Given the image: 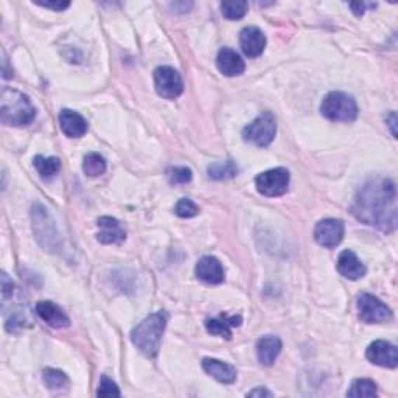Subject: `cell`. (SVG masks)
I'll return each instance as SVG.
<instances>
[{
	"mask_svg": "<svg viewBox=\"0 0 398 398\" xmlns=\"http://www.w3.org/2000/svg\"><path fill=\"white\" fill-rule=\"evenodd\" d=\"M353 215L367 226L383 232H392L397 227V190L394 180L372 179L361 187L353 202Z\"/></svg>",
	"mask_w": 398,
	"mask_h": 398,
	"instance_id": "cell-1",
	"label": "cell"
},
{
	"mask_svg": "<svg viewBox=\"0 0 398 398\" xmlns=\"http://www.w3.org/2000/svg\"><path fill=\"white\" fill-rule=\"evenodd\" d=\"M36 117V110L25 93L4 88L0 93V120L10 126H25Z\"/></svg>",
	"mask_w": 398,
	"mask_h": 398,
	"instance_id": "cell-2",
	"label": "cell"
},
{
	"mask_svg": "<svg viewBox=\"0 0 398 398\" xmlns=\"http://www.w3.org/2000/svg\"><path fill=\"white\" fill-rule=\"evenodd\" d=\"M166 321H168V316H166L164 311H159V313L148 316L147 319H143L131 331L133 344L142 353L147 354V357L154 358L159 353V349H161V341L166 327Z\"/></svg>",
	"mask_w": 398,
	"mask_h": 398,
	"instance_id": "cell-3",
	"label": "cell"
},
{
	"mask_svg": "<svg viewBox=\"0 0 398 398\" xmlns=\"http://www.w3.org/2000/svg\"><path fill=\"white\" fill-rule=\"evenodd\" d=\"M324 117L331 121L349 123L358 117V106L350 95L344 92H330L321 105Z\"/></svg>",
	"mask_w": 398,
	"mask_h": 398,
	"instance_id": "cell-4",
	"label": "cell"
},
{
	"mask_svg": "<svg viewBox=\"0 0 398 398\" xmlns=\"http://www.w3.org/2000/svg\"><path fill=\"white\" fill-rule=\"evenodd\" d=\"M32 220L36 240L39 241L42 248H46L47 251H53L60 238H58L56 227L52 221V216L48 215L47 208L42 204H34L32 211Z\"/></svg>",
	"mask_w": 398,
	"mask_h": 398,
	"instance_id": "cell-5",
	"label": "cell"
},
{
	"mask_svg": "<svg viewBox=\"0 0 398 398\" xmlns=\"http://www.w3.org/2000/svg\"><path fill=\"white\" fill-rule=\"evenodd\" d=\"M276 131V117L271 112H265L243 129V139L257 147H267L274 140Z\"/></svg>",
	"mask_w": 398,
	"mask_h": 398,
	"instance_id": "cell-6",
	"label": "cell"
},
{
	"mask_svg": "<svg viewBox=\"0 0 398 398\" xmlns=\"http://www.w3.org/2000/svg\"><path fill=\"white\" fill-rule=\"evenodd\" d=\"M256 185L258 193L263 197L276 198L285 194L289 185V173L286 168L267 170L256 178Z\"/></svg>",
	"mask_w": 398,
	"mask_h": 398,
	"instance_id": "cell-7",
	"label": "cell"
},
{
	"mask_svg": "<svg viewBox=\"0 0 398 398\" xmlns=\"http://www.w3.org/2000/svg\"><path fill=\"white\" fill-rule=\"evenodd\" d=\"M358 310L361 321L366 324H383L392 319V311L373 294L364 293L358 298Z\"/></svg>",
	"mask_w": 398,
	"mask_h": 398,
	"instance_id": "cell-8",
	"label": "cell"
},
{
	"mask_svg": "<svg viewBox=\"0 0 398 398\" xmlns=\"http://www.w3.org/2000/svg\"><path fill=\"white\" fill-rule=\"evenodd\" d=\"M154 84L159 95L168 100L178 98L184 91L183 78L175 69L168 66L157 67L154 70Z\"/></svg>",
	"mask_w": 398,
	"mask_h": 398,
	"instance_id": "cell-9",
	"label": "cell"
},
{
	"mask_svg": "<svg viewBox=\"0 0 398 398\" xmlns=\"http://www.w3.org/2000/svg\"><path fill=\"white\" fill-rule=\"evenodd\" d=\"M344 238V224L341 220L327 218L317 223L314 229V240L324 248H336Z\"/></svg>",
	"mask_w": 398,
	"mask_h": 398,
	"instance_id": "cell-10",
	"label": "cell"
},
{
	"mask_svg": "<svg viewBox=\"0 0 398 398\" xmlns=\"http://www.w3.org/2000/svg\"><path fill=\"white\" fill-rule=\"evenodd\" d=\"M367 359L371 363L387 367V369H395L398 366V353L394 344H390L387 341H375L366 352Z\"/></svg>",
	"mask_w": 398,
	"mask_h": 398,
	"instance_id": "cell-11",
	"label": "cell"
},
{
	"mask_svg": "<svg viewBox=\"0 0 398 398\" xmlns=\"http://www.w3.org/2000/svg\"><path fill=\"white\" fill-rule=\"evenodd\" d=\"M197 277L207 285H220L224 280V267L216 257L206 256L197 263Z\"/></svg>",
	"mask_w": 398,
	"mask_h": 398,
	"instance_id": "cell-12",
	"label": "cell"
},
{
	"mask_svg": "<svg viewBox=\"0 0 398 398\" xmlns=\"http://www.w3.org/2000/svg\"><path fill=\"white\" fill-rule=\"evenodd\" d=\"M60 128L64 135L70 139H79L88 133V121L81 114L70 110H62L60 114Z\"/></svg>",
	"mask_w": 398,
	"mask_h": 398,
	"instance_id": "cell-13",
	"label": "cell"
},
{
	"mask_svg": "<svg viewBox=\"0 0 398 398\" xmlns=\"http://www.w3.org/2000/svg\"><path fill=\"white\" fill-rule=\"evenodd\" d=\"M98 227L100 232L97 235V240L103 244H120L125 241L126 232L121 227V224L111 218V216H101L98 218Z\"/></svg>",
	"mask_w": 398,
	"mask_h": 398,
	"instance_id": "cell-14",
	"label": "cell"
},
{
	"mask_svg": "<svg viewBox=\"0 0 398 398\" xmlns=\"http://www.w3.org/2000/svg\"><path fill=\"white\" fill-rule=\"evenodd\" d=\"M240 46L243 53L249 58H257L263 53L266 38L263 32L257 27H246L240 33Z\"/></svg>",
	"mask_w": 398,
	"mask_h": 398,
	"instance_id": "cell-15",
	"label": "cell"
},
{
	"mask_svg": "<svg viewBox=\"0 0 398 398\" xmlns=\"http://www.w3.org/2000/svg\"><path fill=\"white\" fill-rule=\"evenodd\" d=\"M36 314L53 329H66L70 324L67 314L53 302H39L36 305Z\"/></svg>",
	"mask_w": 398,
	"mask_h": 398,
	"instance_id": "cell-16",
	"label": "cell"
},
{
	"mask_svg": "<svg viewBox=\"0 0 398 398\" xmlns=\"http://www.w3.org/2000/svg\"><path fill=\"white\" fill-rule=\"evenodd\" d=\"M338 271L341 276L350 280H358L366 276V266L352 251H343L338 258Z\"/></svg>",
	"mask_w": 398,
	"mask_h": 398,
	"instance_id": "cell-17",
	"label": "cell"
},
{
	"mask_svg": "<svg viewBox=\"0 0 398 398\" xmlns=\"http://www.w3.org/2000/svg\"><path fill=\"white\" fill-rule=\"evenodd\" d=\"M216 66L226 77H237L244 72V61L232 48H221L218 58H216Z\"/></svg>",
	"mask_w": 398,
	"mask_h": 398,
	"instance_id": "cell-18",
	"label": "cell"
},
{
	"mask_svg": "<svg viewBox=\"0 0 398 398\" xmlns=\"http://www.w3.org/2000/svg\"><path fill=\"white\" fill-rule=\"evenodd\" d=\"M202 369H204L206 373L213 376V378H216L220 383H224V385H232L237 380L235 369L227 363H223L220 359L204 358L202 359Z\"/></svg>",
	"mask_w": 398,
	"mask_h": 398,
	"instance_id": "cell-19",
	"label": "cell"
},
{
	"mask_svg": "<svg viewBox=\"0 0 398 398\" xmlns=\"http://www.w3.org/2000/svg\"><path fill=\"white\" fill-rule=\"evenodd\" d=\"M281 352V341L276 336H263L257 343V357L263 366H272Z\"/></svg>",
	"mask_w": 398,
	"mask_h": 398,
	"instance_id": "cell-20",
	"label": "cell"
},
{
	"mask_svg": "<svg viewBox=\"0 0 398 398\" xmlns=\"http://www.w3.org/2000/svg\"><path fill=\"white\" fill-rule=\"evenodd\" d=\"M34 168L38 170L39 176L42 179H50L53 178L58 171L61 170V162L58 157H42L36 156L34 157Z\"/></svg>",
	"mask_w": 398,
	"mask_h": 398,
	"instance_id": "cell-21",
	"label": "cell"
},
{
	"mask_svg": "<svg viewBox=\"0 0 398 398\" xmlns=\"http://www.w3.org/2000/svg\"><path fill=\"white\" fill-rule=\"evenodd\" d=\"M378 395V389L372 380L359 378L352 383V386L347 392V397L350 398H363V397H376Z\"/></svg>",
	"mask_w": 398,
	"mask_h": 398,
	"instance_id": "cell-22",
	"label": "cell"
},
{
	"mask_svg": "<svg viewBox=\"0 0 398 398\" xmlns=\"http://www.w3.org/2000/svg\"><path fill=\"white\" fill-rule=\"evenodd\" d=\"M83 170L89 178H97L106 171V161L98 153H89L83 161Z\"/></svg>",
	"mask_w": 398,
	"mask_h": 398,
	"instance_id": "cell-23",
	"label": "cell"
},
{
	"mask_svg": "<svg viewBox=\"0 0 398 398\" xmlns=\"http://www.w3.org/2000/svg\"><path fill=\"white\" fill-rule=\"evenodd\" d=\"M221 11L226 19L238 20L248 11V2H244V0H226L221 4Z\"/></svg>",
	"mask_w": 398,
	"mask_h": 398,
	"instance_id": "cell-24",
	"label": "cell"
},
{
	"mask_svg": "<svg viewBox=\"0 0 398 398\" xmlns=\"http://www.w3.org/2000/svg\"><path fill=\"white\" fill-rule=\"evenodd\" d=\"M237 173H238V168L232 161L212 164L211 166H208V176H211V179H216V180L230 179V178H234Z\"/></svg>",
	"mask_w": 398,
	"mask_h": 398,
	"instance_id": "cell-25",
	"label": "cell"
},
{
	"mask_svg": "<svg viewBox=\"0 0 398 398\" xmlns=\"http://www.w3.org/2000/svg\"><path fill=\"white\" fill-rule=\"evenodd\" d=\"M42 378H44L46 386L52 390H61L69 386L67 375L61 371H56V369H46Z\"/></svg>",
	"mask_w": 398,
	"mask_h": 398,
	"instance_id": "cell-26",
	"label": "cell"
},
{
	"mask_svg": "<svg viewBox=\"0 0 398 398\" xmlns=\"http://www.w3.org/2000/svg\"><path fill=\"white\" fill-rule=\"evenodd\" d=\"M207 331L212 333L215 336H220L224 339H230L232 338V331H230V324L227 321V317L224 321L221 319H208L206 322Z\"/></svg>",
	"mask_w": 398,
	"mask_h": 398,
	"instance_id": "cell-27",
	"label": "cell"
},
{
	"mask_svg": "<svg viewBox=\"0 0 398 398\" xmlns=\"http://www.w3.org/2000/svg\"><path fill=\"white\" fill-rule=\"evenodd\" d=\"M170 184H187L192 180V170L187 166H175L166 171Z\"/></svg>",
	"mask_w": 398,
	"mask_h": 398,
	"instance_id": "cell-28",
	"label": "cell"
},
{
	"mask_svg": "<svg viewBox=\"0 0 398 398\" xmlns=\"http://www.w3.org/2000/svg\"><path fill=\"white\" fill-rule=\"evenodd\" d=\"M175 213L180 218H193V216H197L199 213V207L194 204L192 199H180L176 207H175Z\"/></svg>",
	"mask_w": 398,
	"mask_h": 398,
	"instance_id": "cell-29",
	"label": "cell"
},
{
	"mask_svg": "<svg viewBox=\"0 0 398 398\" xmlns=\"http://www.w3.org/2000/svg\"><path fill=\"white\" fill-rule=\"evenodd\" d=\"M97 395L98 397H120L121 392L119 390V387L115 386V383L112 380L107 378V376H101Z\"/></svg>",
	"mask_w": 398,
	"mask_h": 398,
	"instance_id": "cell-30",
	"label": "cell"
},
{
	"mask_svg": "<svg viewBox=\"0 0 398 398\" xmlns=\"http://www.w3.org/2000/svg\"><path fill=\"white\" fill-rule=\"evenodd\" d=\"M13 293H14L13 280H10V277L4 272L2 274V296H4V300H8L10 296H13Z\"/></svg>",
	"mask_w": 398,
	"mask_h": 398,
	"instance_id": "cell-31",
	"label": "cell"
},
{
	"mask_svg": "<svg viewBox=\"0 0 398 398\" xmlns=\"http://www.w3.org/2000/svg\"><path fill=\"white\" fill-rule=\"evenodd\" d=\"M39 6H46V8H52L56 11L66 10L67 6H70V2H36Z\"/></svg>",
	"mask_w": 398,
	"mask_h": 398,
	"instance_id": "cell-32",
	"label": "cell"
},
{
	"mask_svg": "<svg viewBox=\"0 0 398 398\" xmlns=\"http://www.w3.org/2000/svg\"><path fill=\"white\" fill-rule=\"evenodd\" d=\"M367 6H373V5H367L364 2H353V4H350V8L354 13V16H363Z\"/></svg>",
	"mask_w": 398,
	"mask_h": 398,
	"instance_id": "cell-33",
	"label": "cell"
},
{
	"mask_svg": "<svg viewBox=\"0 0 398 398\" xmlns=\"http://www.w3.org/2000/svg\"><path fill=\"white\" fill-rule=\"evenodd\" d=\"M386 121L389 123L390 133H392V135H394V137H397V129H395V126H397V115H395V112H394V111H392V112H389V115L386 117Z\"/></svg>",
	"mask_w": 398,
	"mask_h": 398,
	"instance_id": "cell-34",
	"label": "cell"
},
{
	"mask_svg": "<svg viewBox=\"0 0 398 398\" xmlns=\"http://www.w3.org/2000/svg\"><path fill=\"white\" fill-rule=\"evenodd\" d=\"M248 397H272V394L270 392V390H266V389H254V390H251V392L248 394Z\"/></svg>",
	"mask_w": 398,
	"mask_h": 398,
	"instance_id": "cell-35",
	"label": "cell"
}]
</instances>
